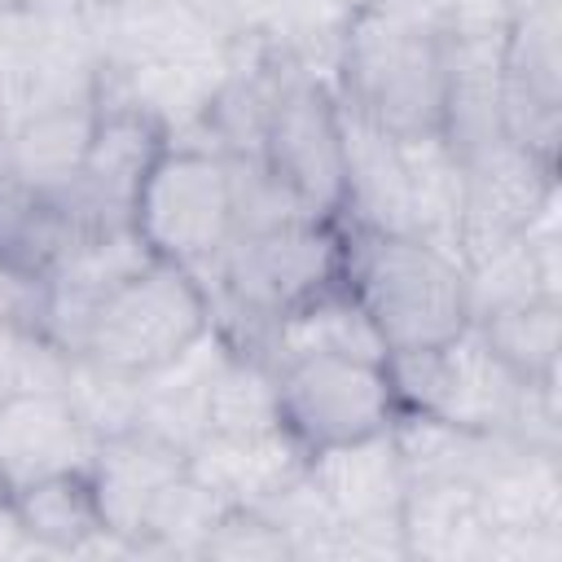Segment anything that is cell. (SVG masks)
<instances>
[{"label": "cell", "instance_id": "obj_25", "mask_svg": "<svg viewBox=\"0 0 562 562\" xmlns=\"http://www.w3.org/2000/svg\"><path fill=\"white\" fill-rule=\"evenodd\" d=\"M9 136V97H4V88H0V140Z\"/></svg>", "mask_w": 562, "mask_h": 562}, {"label": "cell", "instance_id": "obj_2", "mask_svg": "<svg viewBox=\"0 0 562 562\" xmlns=\"http://www.w3.org/2000/svg\"><path fill=\"white\" fill-rule=\"evenodd\" d=\"M342 277L386 342V356L439 347L470 325L465 268L452 250L422 233H378L356 224H342Z\"/></svg>", "mask_w": 562, "mask_h": 562}, {"label": "cell", "instance_id": "obj_22", "mask_svg": "<svg viewBox=\"0 0 562 562\" xmlns=\"http://www.w3.org/2000/svg\"><path fill=\"white\" fill-rule=\"evenodd\" d=\"M66 400L97 439H110V435H123V430L140 426V378L105 369V364H97L79 351H70Z\"/></svg>", "mask_w": 562, "mask_h": 562}, {"label": "cell", "instance_id": "obj_14", "mask_svg": "<svg viewBox=\"0 0 562 562\" xmlns=\"http://www.w3.org/2000/svg\"><path fill=\"white\" fill-rule=\"evenodd\" d=\"M342 110V158H347V193H342V215L338 224L356 228H378V233H413V211H408V184H404V162H400V140L382 132L378 123L360 119L356 110Z\"/></svg>", "mask_w": 562, "mask_h": 562}, {"label": "cell", "instance_id": "obj_13", "mask_svg": "<svg viewBox=\"0 0 562 562\" xmlns=\"http://www.w3.org/2000/svg\"><path fill=\"white\" fill-rule=\"evenodd\" d=\"M184 470V448L149 435V430H123L110 439H97L88 479L101 505V518L123 540L136 536L149 501Z\"/></svg>", "mask_w": 562, "mask_h": 562}, {"label": "cell", "instance_id": "obj_7", "mask_svg": "<svg viewBox=\"0 0 562 562\" xmlns=\"http://www.w3.org/2000/svg\"><path fill=\"white\" fill-rule=\"evenodd\" d=\"M259 158L303 202L307 215L338 220L347 193L342 110L307 70H277Z\"/></svg>", "mask_w": 562, "mask_h": 562}, {"label": "cell", "instance_id": "obj_1", "mask_svg": "<svg viewBox=\"0 0 562 562\" xmlns=\"http://www.w3.org/2000/svg\"><path fill=\"white\" fill-rule=\"evenodd\" d=\"M386 373L404 413H430L465 430H496L536 448H558L553 382L531 386L514 378L474 321L439 347L386 356Z\"/></svg>", "mask_w": 562, "mask_h": 562}, {"label": "cell", "instance_id": "obj_24", "mask_svg": "<svg viewBox=\"0 0 562 562\" xmlns=\"http://www.w3.org/2000/svg\"><path fill=\"white\" fill-rule=\"evenodd\" d=\"M48 281L44 272L0 255V329H44Z\"/></svg>", "mask_w": 562, "mask_h": 562}, {"label": "cell", "instance_id": "obj_16", "mask_svg": "<svg viewBox=\"0 0 562 562\" xmlns=\"http://www.w3.org/2000/svg\"><path fill=\"white\" fill-rule=\"evenodd\" d=\"M92 123H97V97L31 110V114H26L18 127H9V136H4L9 171H13L26 189H35V193H44V198L66 193V189L79 180V171H83L88 140H92Z\"/></svg>", "mask_w": 562, "mask_h": 562}, {"label": "cell", "instance_id": "obj_15", "mask_svg": "<svg viewBox=\"0 0 562 562\" xmlns=\"http://www.w3.org/2000/svg\"><path fill=\"white\" fill-rule=\"evenodd\" d=\"M492 522L483 514L479 487L465 479H408L400 509L404 558H487Z\"/></svg>", "mask_w": 562, "mask_h": 562}, {"label": "cell", "instance_id": "obj_23", "mask_svg": "<svg viewBox=\"0 0 562 562\" xmlns=\"http://www.w3.org/2000/svg\"><path fill=\"white\" fill-rule=\"evenodd\" d=\"M202 558H294L285 531L255 505H228V514L215 522L211 540L202 544Z\"/></svg>", "mask_w": 562, "mask_h": 562}, {"label": "cell", "instance_id": "obj_6", "mask_svg": "<svg viewBox=\"0 0 562 562\" xmlns=\"http://www.w3.org/2000/svg\"><path fill=\"white\" fill-rule=\"evenodd\" d=\"M136 237L167 263L198 272L233 241V189L220 149L167 145L132 202Z\"/></svg>", "mask_w": 562, "mask_h": 562}, {"label": "cell", "instance_id": "obj_10", "mask_svg": "<svg viewBox=\"0 0 562 562\" xmlns=\"http://www.w3.org/2000/svg\"><path fill=\"white\" fill-rule=\"evenodd\" d=\"M97 435L66 391H18L0 404V479L18 492L53 474H88Z\"/></svg>", "mask_w": 562, "mask_h": 562}, {"label": "cell", "instance_id": "obj_4", "mask_svg": "<svg viewBox=\"0 0 562 562\" xmlns=\"http://www.w3.org/2000/svg\"><path fill=\"white\" fill-rule=\"evenodd\" d=\"M342 259H347V237L338 220L299 215L255 233H237L211 263L220 281V299L246 325L237 351H263L272 321L299 299L338 281Z\"/></svg>", "mask_w": 562, "mask_h": 562}, {"label": "cell", "instance_id": "obj_18", "mask_svg": "<svg viewBox=\"0 0 562 562\" xmlns=\"http://www.w3.org/2000/svg\"><path fill=\"white\" fill-rule=\"evenodd\" d=\"M474 329L483 334V342L496 351V360L540 386V382H558V351H562V307L558 294H531L505 307H492L474 321Z\"/></svg>", "mask_w": 562, "mask_h": 562}, {"label": "cell", "instance_id": "obj_17", "mask_svg": "<svg viewBox=\"0 0 562 562\" xmlns=\"http://www.w3.org/2000/svg\"><path fill=\"white\" fill-rule=\"evenodd\" d=\"M395 140H400V162H404V184H408L413 233L452 250L461 211H465L461 154L448 145L443 132H417V136H395Z\"/></svg>", "mask_w": 562, "mask_h": 562}, {"label": "cell", "instance_id": "obj_20", "mask_svg": "<svg viewBox=\"0 0 562 562\" xmlns=\"http://www.w3.org/2000/svg\"><path fill=\"white\" fill-rule=\"evenodd\" d=\"M281 426L277 364L263 351H228L206 386V435H255Z\"/></svg>", "mask_w": 562, "mask_h": 562}, {"label": "cell", "instance_id": "obj_9", "mask_svg": "<svg viewBox=\"0 0 562 562\" xmlns=\"http://www.w3.org/2000/svg\"><path fill=\"white\" fill-rule=\"evenodd\" d=\"M307 479L329 501L334 518L351 536V558H404L400 509L408 496V470L391 430L334 443L307 457Z\"/></svg>", "mask_w": 562, "mask_h": 562}, {"label": "cell", "instance_id": "obj_11", "mask_svg": "<svg viewBox=\"0 0 562 562\" xmlns=\"http://www.w3.org/2000/svg\"><path fill=\"white\" fill-rule=\"evenodd\" d=\"M184 470L228 505H263L307 470V448L285 430L202 435L184 452Z\"/></svg>", "mask_w": 562, "mask_h": 562}, {"label": "cell", "instance_id": "obj_19", "mask_svg": "<svg viewBox=\"0 0 562 562\" xmlns=\"http://www.w3.org/2000/svg\"><path fill=\"white\" fill-rule=\"evenodd\" d=\"M22 531L40 553H79L101 527V505L88 474H53L13 492Z\"/></svg>", "mask_w": 562, "mask_h": 562}, {"label": "cell", "instance_id": "obj_3", "mask_svg": "<svg viewBox=\"0 0 562 562\" xmlns=\"http://www.w3.org/2000/svg\"><path fill=\"white\" fill-rule=\"evenodd\" d=\"M342 105L391 136L439 132L448 92L443 31L426 18H404L360 4L342 26L338 53Z\"/></svg>", "mask_w": 562, "mask_h": 562}, {"label": "cell", "instance_id": "obj_5", "mask_svg": "<svg viewBox=\"0 0 562 562\" xmlns=\"http://www.w3.org/2000/svg\"><path fill=\"white\" fill-rule=\"evenodd\" d=\"M206 329L211 299L202 277L180 263L149 259L97 303L75 351L105 369L149 378L154 369L171 364L184 347H193Z\"/></svg>", "mask_w": 562, "mask_h": 562}, {"label": "cell", "instance_id": "obj_21", "mask_svg": "<svg viewBox=\"0 0 562 562\" xmlns=\"http://www.w3.org/2000/svg\"><path fill=\"white\" fill-rule=\"evenodd\" d=\"M228 514V501H220L211 487H202L189 470H180L145 509L132 553H189L202 558V544L211 540L215 522Z\"/></svg>", "mask_w": 562, "mask_h": 562}, {"label": "cell", "instance_id": "obj_12", "mask_svg": "<svg viewBox=\"0 0 562 562\" xmlns=\"http://www.w3.org/2000/svg\"><path fill=\"white\" fill-rule=\"evenodd\" d=\"M263 356L272 364L303 360V356L386 360V342L378 338V329H373L364 303L356 299V290L347 285V277H338L272 321V329L263 338Z\"/></svg>", "mask_w": 562, "mask_h": 562}, {"label": "cell", "instance_id": "obj_8", "mask_svg": "<svg viewBox=\"0 0 562 562\" xmlns=\"http://www.w3.org/2000/svg\"><path fill=\"white\" fill-rule=\"evenodd\" d=\"M281 426L312 452L391 430L400 400L386 360L351 356H303L277 364Z\"/></svg>", "mask_w": 562, "mask_h": 562}]
</instances>
